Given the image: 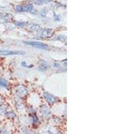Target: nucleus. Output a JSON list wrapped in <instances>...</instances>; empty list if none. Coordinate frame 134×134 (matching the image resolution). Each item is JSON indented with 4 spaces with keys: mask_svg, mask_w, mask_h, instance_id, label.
I'll use <instances>...</instances> for the list:
<instances>
[{
    "mask_svg": "<svg viewBox=\"0 0 134 134\" xmlns=\"http://www.w3.org/2000/svg\"><path fill=\"white\" fill-rule=\"evenodd\" d=\"M24 43L28 44L30 46H32L33 47L38 48L42 49H47L48 48V46H47L46 44H43V43L40 42H35V41H27L24 42Z\"/></svg>",
    "mask_w": 134,
    "mask_h": 134,
    "instance_id": "nucleus-1",
    "label": "nucleus"
},
{
    "mask_svg": "<svg viewBox=\"0 0 134 134\" xmlns=\"http://www.w3.org/2000/svg\"><path fill=\"white\" fill-rule=\"evenodd\" d=\"M24 52L21 51H0V54L2 55H13V54H24Z\"/></svg>",
    "mask_w": 134,
    "mask_h": 134,
    "instance_id": "nucleus-2",
    "label": "nucleus"
},
{
    "mask_svg": "<svg viewBox=\"0 0 134 134\" xmlns=\"http://www.w3.org/2000/svg\"><path fill=\"white\" fill-rule=\"evenodd\" d=\"M0 85L5 86V82L4 81H3L2 79H0Z\"/></svg>",
    "mask_w": 134,
    "mask_h": 134,
    "instance_id": "nucleus-3",
    "label": "nucleus"
}]
</instances>
